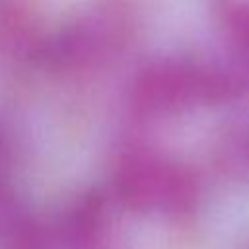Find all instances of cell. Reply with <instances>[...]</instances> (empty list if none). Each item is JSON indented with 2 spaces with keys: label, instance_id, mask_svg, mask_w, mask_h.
Segmentation results:
<instances>
[{
  "label": "cell",
  "instance_id": "1",
  "mask_svg": "<svg viewBox=\"0 0 249 249\" xmlns=\"http://www.w3.org/2000/svg\"><path fill=\"white\" fill-rule=\"evenodd\" d=\"M228 29L230 35L239 49V53L249 60V2L233 4L228 10Z\"/></svg>",
  "mask_w": 249,
  "mask_h": 249
}]
</instances>
